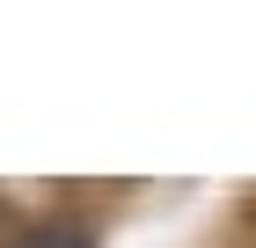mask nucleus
Returning a JSON list of instances; mask_svg holds the SVG:
<instances>
[{"label": "nucleus", "mask_w": 256, "mask_h": 248, "mask_svg": "<svg viewBox=\"0 0 256 248\" xmlns=\"http://www.w3.org/2000/svg\"><path fill=\"white\" fill-rule=\"evenodd\" d=\"M22 248H88V241H80V234H30Z\"/></svg>", "instance_id": "1"}]
</instances>
